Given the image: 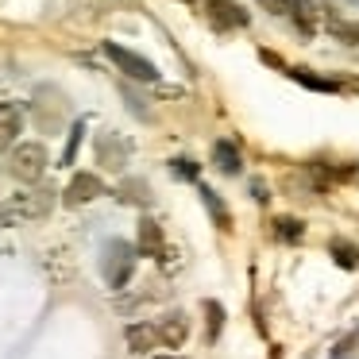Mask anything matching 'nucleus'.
Listing matches in <instances>:
<instances>
[{"mask_svg": "<svg viewBox=\"0 0 359 359\" xmlns=\"http://www.w3.org/2000/svg\"><path fill=\"white\" fill-rule=\"evenodd\" d=\"M155 332H158V344L178 348V344L186 340V332H189V320L182 317V313H170V317H163V325H155Z\"/></svg>", "mask_w": 359, "mask_h": 359, "instance_id": "8", "label": "nucleus"}, {"mask_svg": "<svg viewBox=\"0 0 359 359\" xmlns=\"http://www.w3.org/2000/svg\"><path fill=\"white\" fill-rule=\"evenodd\" d=\"M124 340H128V351H135V355H143V351H155V348H158L155 325H128Z\"/></svg>", "mask_w": 359, "mask_h": 359, "instance_id": "10", "label": "nucleus"}, {"mask_svg": "<svg viewBox=\"0 0 359 359\" xmlns=\"http://www.w3.org/2000/svg\"><path fill=\"white\" fill-rule=\"evenodd\" d=\"M120 197H124V201H135V205H147L151 189H147V182H124V186H120Z\"/></svg>", "mask_w": 359, "mask_h": 359, "instance_id": "16", "label": "nucleus"}, {"mask_svg": "<svg viewBox=\"0 0 359 359\" xmlns=\"http://www.w3.org/2000/svg\"><path fill=\"white\" fill-rule=\"evenodd\" d=\"M201 201H205V209L212 212V220H217V228H220V232H228V228H232V217H228V209H224V201H220V194H217V189L201 186Z\"/></svg>", "mask_w": 359, "mask_h": 359, "instance_id": "13", "label": "nucleus"}, {"mask_svg": "<svg viewBox=\"0 0 359 359\" xmlns=\"http://www.w3.org/2000/svg\"><path fill=\"white\" fill-rule=\"evenodd\" d=\"M182 4H194V0H182Z\"/></svg>", "mask_w": 359, "mask_h": 359, "instance_id": "23", "label": "nucleus"}, {"mask_svg": "<svg viewBox=\"0 0 359 359\" xmlns=\"http://www.w3.org/2000/svg\"><path fill=\"white\" fill-rule=\"evenodd\" d=\"M212 163H217V170H224V174H240L243 170V155H240V147H236L232 140H220L217 147H212Z\"/></svg>", "mask_w": 359, "mask_h": 359, "instance_id": "11", "label": "nucleus"}, {"mask_svg": "<svg viewBox=\"0 0 359 359\" xmlns=\"http://www.w3.org/2000/svg\"><path fill=\"white\" fill-rule=\"evenodd\" d=\"M290 78L294 81H302V86H309V89H317V93H336V81H328V78H313L309 70H290Z\"/></svg>", "mask_w": 359, "mask_h": 359, "instance_id": "14", "label": "nucleus"}, {"mask_svg": "<svg viewBox=\"0 0 359 359\" xmlns=\"http://www.w3.org/2000/svg\"><path fill=\"white\" fill-rule=\"evenodd\" d=\"M86 132V124H74V132H70V143H66V163H74V151H78V135Z\"/></svg>", "mask_w": 359, "mask_h": 359, "instance_id": "22", "label": "nucleus"}, {"mask_svg": "<svg viewBox=\"0 0 359 359\" xmlns=\"http://www.w3.org/2000/svg\"><path fill=\"white\" fill-rule=\"evenodd\" d=\"M328 27H332V32L340 35L344 43H359V24H344V20H328Z\"/></svg>", "mask_w": 359, "mask_h": 359, "instance_id": "20", "label": "nucleus"}, {"mask_svg": "<svg viewBox=\"0 0 359 359\" xmlns=\"http://www.w3.org/2000/svg\"><path fill=\"white\" fill-rule=\"evenodd\" d=\"M274 228H278V240H286V243H294V240H302V220H290V217H278L274 220Z\"/></svg>", "mask_w": 359, "mask_h": 359, "instance_id": "18", "label": "nucleus"}, {"mask_svg": "<svg viewBox=\"0 0 359 359\" xmlns=\"http://www.w3.org/2000/svg\"><path fill=\"white\" fill-rule=\"evenodd\" d=\"M47 209H50L47 194H24V197H16V201H12L8 217H43Z\"/></svg>", "mask_w": 359, "mask_h": 359, "instance_id": "12", "label": "nucleus"}, {"mask_svg": "<svg viewBox=\"0 0 359 359\" xmlns=\"http://www.w3.org/2000/svg\"><path fill=\"white\" fill-rule=\"evenodd\" d=\"M104 55L116 62L120 74H128V78H135V81H155V78H158L155 62H147L143 55H135V50L120 47V43H104Z\"/></svg>", "mask_w": 359, "mask_h": 359, "instance_id": "3", "label": "nucleus"}, {"mask_svg": "<svg viewBox=\"0 0 359 359\" xmlns=\"http://www.w3.org/2000/svg\"><path fill=\"white\" fill-rule=\"evenodd\" d=\"M205 313H209V340L220 336V325H224V309L217 302H205Z\"/></svg>", "mask_w": 359, "mask_h": 359, "instance_id": "19", "label": "nucleus"}, {"mask_svg": "<svg viewBox=\"0 0 359 359\" xmlns=\"http://www.w3.org/2000/svg\"><path fill=\"white\" fill-rule=\"evenodd\" d=\"M101 271H104V282H109L112 290H124L128 278H132V271H135V248L124 240H112L109 248H104Z\"/></svg>", "mask_w": 359, "mask_h": 359, "instance_id": "2", "label": "nucleus"}, {"mask_svg": "<svg viewBox=\"0 0 359 359\" xmlns=\"http://www.w3.org/2000/svg\"><path fill=\"white\" fill-rule=\"evenodd\" d=\"M20 132H24V112H20L16 104L0 101V155H8V151L16 147Z\"/></svg>", "mask_w": 359, "mask_h": 359, "instance_id": "6", "label": "nucleus"}, {"mask_svg": "<svg viewBox=\"0 0 359 359\" xmlns=\"http://www.w3.org/2000/svg\"><path fill=\"white\" fill-rule=\"evenodd\" d=\"M170 170H174V174H178V178H189V182H194V178H197V166H194V163H189V158H178V163H170Z\"/></svg>", "mask_w": 359, "mask_h": 359, "instance_id": "21", "label": "nucleus"}, {"mask_svg": "<svg viewBox=\"0 0 359 359\" xmlns=\"http://www.w3.org/2000/svg\"><path fill=\"white\" fill-rule=\"evenodd\" d=\"M205 8H209V24L220 27V32H236V27L251 24V16L236 4V0H205Z\"/></svg>", "mask_w": 359, "mask_h": 359, "instance_id": "4", "label": "nucleus"}, {"mask_svg": "<svg viewBox=\"0 0 359 359\" xmlns=\"http://www.w3.org/2000/svg\"><path fill=\"white\" fill-rule=\"evenodd\" d=\"M101 194H104L101 178H97V174H89V170H81V174H74V178H70V186H66L62 201L78 209V205H89V201H97Z\"/></svg>", "mask_w": 359, "mask_h": 359, "instance_id": "5", "label": "nucleus"}, {"mask_svg": "<svg viewBox=\"0 0 359 359\" xmlns=\"http://www.w3.org/2000/svg\"><path fill=\"white\" fill-rule=\"evenodd\" d=\"M332 255L340 259V266H348V271L359 266V251L351 248V243H344V240H332Z\"/></svg>", "mask_w": 359, "mask_h": 359, "instance_id": "17", "label": "nucleus"}, {"mask_svg": "<svg viewBox=\"0 0 359 359\" xmlns=\"http://www.w3.org/2000/svg\"><path fill=\"white\" fill-rule=\"evenodd\" d=\"M47 166H50V158L43 143H20V147L8 151V174L16 182H39L47 174Z\"/></svg>", "mask_w": 359, "mask_h": 359, "instance_id": "1", "label": "nucleus"}, {"mask_svg": "<svg viewBox=\"0 0 359 359\" xmlns=\"http://www.w3.org/2000/svg\"><path fill=\"white\" fill-rule=\"evenodd\" d=\"M274 12H282V16H290L294 24H302V32H309V24H305V16H302V0H266Z\"/></svg>", "mask_w": 359, "mask_h": 359, "instance_id": "15", "label": "nucleus"}, {"mask_svg": "<svg viewBox=\"0 0 359 359\" xmlns=\"http://www.w3.org/2000/svg\"><path fill=\"white\" fill-rule=\"evenodd\" d=\"M140 251H143V255H155V259H163V255H166L163 228H158L155 220H147V217L140 220Z\"/></svg>", "mask_w": 359, "mask_h": 359, "instance_id": "9", "label": "nucleus"}, {"mask_svg": "<svg viewBox=\"0 0 359 359\" xmlns=\"http://www.w3.org/2000/svg\"><path fill=\"white\" fill-rule=\"evenodd\" d=\"M97 163L109 166V170H120V166L128 163V143L120 140L116 132H104L101 140H97Z\"/></svg>", "mask_w": 359, "mask_h": 359, "instance_id": "7", "label": "nucleus"}]
</instances>
